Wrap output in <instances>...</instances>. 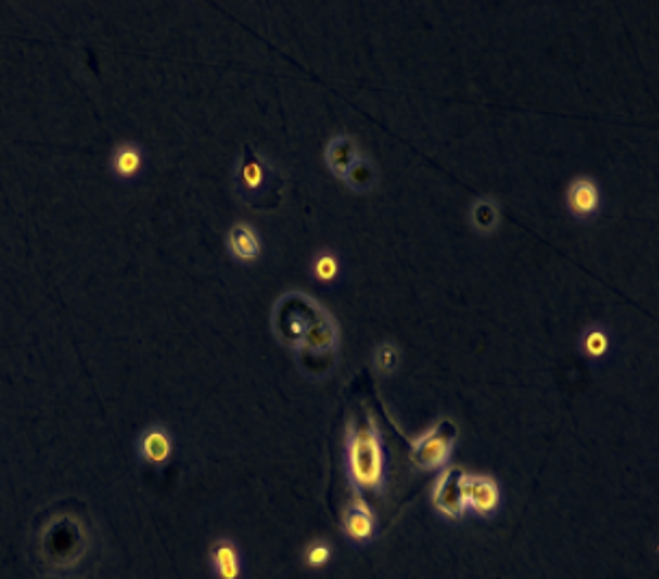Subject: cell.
<instances>
[{"label":"cell","mask_w":659,"mask_h":579,"mask_svg":"<svg viewBox=\"0 0 659 579\" xmlns=\"http://www.w3.org/2000/svg\"><path fill=\"white\" fill-rule=\"evenodd\" d=\"M145 165L143 147L137 143H119L111 156V171L117 180L130 182L141 175Z\"/></svg>","instance_id":"13"},{"label":"cell","mask_w":659,"mask_h":579,"mask_svg":"<svg viewBox=\"0 0 659 579\" xmlns=\"http://www.w3.org/2000/svg\"><path fill=\"white\" fill-rule=\"evenodd\" d=\"M333 558V545L325 538H318V541L307 543L303 551V562L307 569H325L327 564Z\"/></svg>","instance_id":"19"},{"label":"cell","mask_w":659,"mask_h":579,"mask_svg":"<svg viewBox=\"0 0 659 579\" xmlns=\"http://www.w3.org/2000/svg\"><path fill=\"white\" fill-rule=\"evenodd\" d=\"M268 178H271V167H268L266 160L260 154H255L251 147H245L236 169V186L240 195L253 197L264 193Z\"/></svg>","instance_id":"10"},{"label":"cell","mask_w":659,"mask_h":579,"mask_svg":"<svg viewBox=\"0 0 659 579\" xmlns=\"http://www.w3.org/2000/svg\"><path fill=\"white\" fill-rule=\"evenodd\" d=\"M208 562L214 579H242L245 577V564L236 541L227 536L217 538L208 547Z\"/></svg>","instance_id":"9"},{"label":"cell","mask_w":659,"mask_h":579,"mask_svg":"<svg viewBox=\"0 0 659 579\" xmlns=\"http://www.w3.org/2000/svg\"><path fill=\"white\" fill-rule=\"evenodd\" d=\"M346 476L357 493H383L387 482V461L383 435L368 413L363 420H351L346 430Z\"/></svg>","instance_id":"3"},{"label":"cell","mask_w":659,"mask_h":579,"mask_svg":"<svg viewBox=\"0 0 659 579\" xmlns=\"http://www.w3.org/2000/svg\"><path fill=\"white\" fill-rule=\"evenodd\" d=\"M463 502L465 508L472 510L476 517H493L500 508L502 493L500 484L493 476L484 474H465L463 476Z\"/></svg>","instance_id":"6"},{"label":"cell","mask_w":659,"mask_h":579,"mask_svg":"<svg viewBox=\"0 0 659 579\" xmlns=\"http://www.w3.org/2000/svg\"><path fill=\"white\" fill-rule=\"evenodd\" d=\"M227 249L238 262H255L262 253V242L258 232L253 230L249 223H236L230 232H227Z\"/></svg>","instance_id":"12"},{"label":"cell","mask_w":659,"mask_h":579,"mask_svg":"<svg viewBox=\"0 0 659 579\" xmlns=\"http://www.w3.org/2000/svg\"><path fill=\"white\" fill-rule=\"evenodd\" d=\"M139 459L156 469L165 467L173 454V435L165 424H150L137 439Z\"/></svg>","instance_id":"8"},{"label":"cell","mask_w":659,"mask_h":579,"mask_svg":"<svg viewBox=\"0 0 659 579\" xmlns=\"http://www.w3.org/2000/svg\"><path fill=\"white\" fill-rule=\"evenodd\" d=\"M342 532L353 545H368L374 541L376 532H379V523H376V515L363 497L355 495L348 506L344 508L342 515Z\"/></svg>","instance_id":"7"},{"label":"cell","mask_w":659,"mask_h":579,"mask_svg":"<svg viewBox=\"0 0 659 579\" xmlns=\"http://www.w3.org/2000/svg\"><path fill=\"white\" fill-rule=\"evenodd\" d=\"M456 437H459V426L452 420L437 422L418 439L411 441V463L424 471L446 467L452 456Z\"/></svg>","instance_id":"4"},{"label":"cell","mask_w":659,"mask_h":579,"mask_svg":"<svg viewBox=\"0 0 659 579\" xmlns=\"http://www.w3.org/2000/svg\"><path fill=\"white\" fill-rule=\"evenodd\" d=\"M93 549V532L83 517L59 515L50 517L37 530L33 554L37 569L50 579H65L85 567Z\"/></svg>","instance_id":"2"},{"label":"cell","mask_w":659,"mask_h":579,"mask_svg":"<svg viewBox=\"0 0 659 579\" xmlns=\"http://www.w3.org/2000/svg\"><path fill=\"white\" fill-rule=\"evenodd\" d=\"M610 346H612V335L603 325H597L595 322V325L584 329L582 338H580V350L586 359H593V361L603 359L610 353Z\"/></svg>","instance_id":"15"},{"label":"cell","mask_w":659,"mask_h":579,"mask_svg":"<svg viewBox=\"0 0 659 579\" xmlns=\"http://www.w3.org/2000/svg\"><path fill=\"white\" fill-rule=\"evenodd\" d=\"M463 476L465 471L459 465L446 467L441 471V476L435 480L433 487V506L437 513L448 519V521H461L467 513L465 502H463Z\"/></svg>","instance_id":"5"},{"label":"cell","mask_w":659,"mask_h":579,"mask_svg":"<svg viewBox=\"0 0 659 579\" xmlns=\"http://www.w3.org/2000/svg\"><path fill=\"white\" fill-rule=\"evenodd\" d=\"M359 158V150H357V143L351 137H335L329 141L327 145V152H325V160H327V167L329 171L335 175V178H346V173L351 171V167L357 163Z\"/></svg>","instance_id":"14"},{"label":"cell","mask_w":659,"mask_h":579,"mask_svg":"<svg viewBox=\"0 0 659 579\" xmlns=\"http://www.w3.org/2000/svg\"><path fill=\"white\" fill-rule=\"evenodd\" d=\"M340 258L335 255V251H320L314 255L312 262V273L320 281V284H333L335 279L340 277Z\"/></svg>","instance_id":"18"},{"label":"cell","mask_w":659,"mask_h":579,"mask_svg":"<svg viewBox=\"0 0 659 579\" xmlns=\"http://www.w3.org/2000/svg\"><path fill=\"white\" fill-rule=\"evenodd\" d=\"M344 182L348 188H353V191H357V193L370 191L376 182V169L372 165V160L359 156L357 163L351 167V171L346 173Z\"/></svg>","instance_id":"17"},{"label":"cell","mask_w":659,"mask_h":579,"mask_svg":"<svg viewBox=\"0 0 659 579\" xmlns=\"http://www.w3.org/2000/svg\"><path fill=\"white\" fill-rule=\"evenodd\" d=\"M472 225L480 234H491L500 225V210L493 199H478L472 206Z\"/></svg>","instance_id":"16"},{"label":"cell","mask_w":659,"mask_h":579,"mask_svg":"<svg viewBox=\"0 0 659 579\" xmlns=\"http://www.w3.org/2000/svg\"><path fill=\"white\" fill-rule=\"evenodd\" d=\"M374 366L381 374H394L400 366V350L392 342H383L374 350Z\"/></svg>","instance_id":"20"},{"label":"cell","mask_w":659,"mask_h":579,"mask_svg":"<svg viewBox=\"0 0 659 579\" xmlns=\"http://www.w3.org/2000/svg\"><path fill=\"white\" fill-rule=\"evenodd\" d=\"M567 208L575 219H593L601 208V191L593 178H577L567 191Z\"/></svg>","instance_id":"11"},{"label":"cell","mask_w":659,"mask_h":579,"mask_svg":"<svg viewBox=\"0 0 659 579\" xmlns=\"http://www.w3.org/2000/svg\"><path fill=\"white\" fill-rule=\"evenodd\" d=\"M273 329L279 342L294 348L312 374H325L338 353L340 329L333 316L314 299L290 292L275 303Z\"/></svg>","instance_id":"1"}]
</instances>
